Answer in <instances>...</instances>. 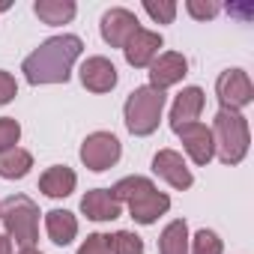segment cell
Masks as SVG:
<instances>
[{
    "instance_id": "obj_1",
    "label": "cell",
    "mask_w": 254,
    "mask_h": 254,
    "mask_svg": "<svg viewBox=\"0 0 254 254\" xmlns=\"http://www.w3.org/2000/svg\"><path fill=\"white\" fill-rule=\"evenodd\" d=\"M84 42L75 33H63V36H51L45 39L33 54L24 57L21 72L27 78V84L39 87V84H66L72 75L75 60L81 57Z\"/></svg>"
},
{
    "instance_id": "obj_2",
    "label": "cell",
    "mask_w": 254,
    "mask_h": 254,
    "mask_svg": "<svg viewBox=\"0 0 254 254\" xmlns=\"http://www.w3.org/2000/svg\"><path fill=\"white\" fill-rule=\"evenodd\" d=\"M212 144H215V156L221 159V165H239L248 156V144H251V132H248V120L239 111H218L212 120Z\"/></svg>"
},
{
    "instance_id": "obj_3",
    "label": "cell",
    "mask_w": 254,
    "mask_h": 254,
    "mask_svg": "<svg viewBox=\"0 0 254 254\" xmlns=\"http://www.w3.org/2000/svg\"><path fill=\"white\" fill-rule=\"evenodd\" d=\"M165 102L168 96L150 84L144 87H135L129 93L123 105V117H126V129H129L135 138H147L159 129V120H162V111H165Z\"/></svg>"
},
{
    "instance_id": "obj_4",
    "label": "cell",
    "mask_w": 254,
    "mask_h": 254,
    "mask_svg": "<svg viewBox=\"0 0 254 254\" xmlns=\"http://www.w3.org/2000/svg\"><path fill=\"white\" fill-rule=\"evenodd\" d=\"M0 221L6 227V236L21 248H36L39 242V206L27 194H12L0 203Z\"/></svg>"
},
{
    "instance_id": "obj_5",
    "label": "cell",
    "mask_w": 254,
    "mask_h": 254,
    "mask_svg": "<svg viewBox=\"0 0 254 254\" xmlns=\"http://www.w3.org/2000/svg\"><path fill=\"white\" fill-rule=\"evenodd\" d=\"M120 156H123V144H120V138L111 135V132H93V135H87L84 144H81V162H84V168H90L93 174H102V171L114 168V165L120 162Z\"/></svg>"
},
{
    "instance_id": "obj_6",
    "label": "cell",
    "mask_w": 254,
    "mask_h": 254,
    "mask_svg": "<svg viewBox=\"0 0 254 254\" xmlns=\"http://www.w3.org/2000/svg\"><path fill=\"white\" fill-rule=\"evenodd\" d=\"M215 96L224 111H242L254 102V84L245 69H224L215 81Z\"/></svg>"
},
{
    "instance_id": "obj_7",
    "label": "cell",
    "mask_w": 254,
    "mask_h": 254,
    "mask_svg": "<svg viewBox=\"0 0 254 254\" xmlns=\"http://www.w3.org/2000/svg\"><path fill=\"white\" fill-rule=\"evenodd\" d=\"M99 30H102V39H105L111 48H126V42H129V39L141 30V24H138V15H135V12L123 9V6H114V9H108V12L102 15Z\"/></svg>"
},
{
    "instance_id": "obj_8",
    "label": "cell",
    "mask_w": 254,
    "mask_h": 254,
    "mask_svg": "<svg viewBox=\"0 0 254 254\" xmlns=\"http://www.w3.org/2000/svg\"><path fill=\"white\" fill-rule=\"evenodd\" d=\"M186 147V153L191 156L194 165H209L215 159V144H212V132H209V126L203 123H186V126H177L174 129Z\"/></svg>"
},
{
    "instance_id": "obj_9",
    "label": "cell",
    "mask_w": 254,
    "mask_h": 254,
    "mask_svg": "<svg viewBox=\"0 0 254 254\" xmlns=\"http://www.w3.org/2000/svg\"><path fill=\"white\" fill-rule=\"evenodd\" d=\"M153 174L162 177V180H165L171 189H177V191H186V189L194 186V177H191L186 159H183L177 150H159V153L153 156Z\"/></svg>"
},
{
    "instance_id": "obj_10",
    "label": "cell",
    "mask_w": 254,
    "mask_h": 254,
    "mask_svg": "<svg viewBox=\"0 0 254 254\" xmlns=\"http://www.w3.org/2000/svg\"><path fill=\"white\" fill-rule=\"evenodd\" d=\"M186 75H189V60H186L180 51H165V54H159V57L153 60V66H150V87H156V90L165 93L168 87L180 84Z\"/></svg>"
},
{
    "instance_id": "obj_11",
    "label": "cell",
    "mask_w": 254,
    "mask_h": 254,
    "mask_svg": "<svg viewBox=\"0 0 254 254\" xmlns=\"http://www.w3.org/2000/svg\"><path fill=\"white\" fill-rule=\"evenodd\" d=\"M162 45H165L162 33H156V30H144V27H141L129 42H126V48H123L126 63L135 66V69H150L153 60L159 57V48H162Z\"/></svg>"
},
{
    "instance_id": "obj_12",
    "label": "cell",
    "mask_w": 254,
    "mask_h": 254,
    "mask_svg": "<svg viewBox=\"0 0 254 254\" xmlns=\"http://www.w3.org/2000/svg\"><path fill=\"white\" fill-rule=\"evenodd\" d=\"M168 209H171V197L165 191H159L156 186H150L147 191H141L138 197L129 200V215L138 224H156L159 215H165Z\"/></svg>"
},
{
    "instance_id": "obj_13",
    "label": "cell",
    "mask_w": 254,
    "mask_h": 254,
    "mask_svg": "<svg viewBox=\"0 0 254 254\" xmlns=\"http://www.w3.org/2000/svg\"><path fill=\"white\" fill-rule=\"evenodd\" d=\"M81 84L90 93H111L117 87V66L108 57H87L81 63Z\"/></svg>"
},
{
    "instance_id": "obj_14",
    "label": "cell",
    "mask_w": 254,
    "mask_h": 254,
    "mask_svg": "<svg viewBox=\"0 0 254 254\" xmlns=\"http://www.w3.org/2000/svg\"><path fill=\"white\" fill-rule=\"evenodd\" d=\"M81 212L90 221H114L123 215V203H117L108 189H93L81 197Z\"/></svg>"
},
{
    "instance_id": "obj_15",
    "label": "cell",
    "mask_w": 254,
    "mask_h": 254,
    "mask_svg": "<svg viewBox=\"0 0 254 254\" xmlns=\"http://www.w3.org/2000/svg\"><path fill=\"white\" fill-rule=\"evenodd\" d=\"M203 102H206V96H203L200 87H183V93L171 105V129L186 126V123H197V117L203 111Z\"/></svg>"
},
{
    "instance_id": "obj_16",
    "label": "cell",
    "mask_w": 254,
    "mask_h": 254,
    "mask_svg": "<svg viewBox=\"0 0 254 254\" xmlns=\"http://www.w3.org/2000/svg\"><path fill=\"white\" fill-rule=\"evenodd\" d=\"M75 186H78V177H75V171L66 168V165H51V168L39 177V191H42L45 197H54V200L69 197V194L75 191Z\"/></svg>"
},
{
    "instance_id": "obj_17",
    "label": "cell",
    "mask_w": 254,
    "mask_h": 254,
    "mask_svg": "<svg viewBox=\"0 0 254 254\" xmlns=\"http://www.w3.org/2000/svg\"><path fill=\"white\" fill-rule=\"evenodd\" d=\"M45 230L54 245H72V239L78 236V218L69 209H51L45 212Z\"/></svg>"
},
{
    "instance_id": "obj_18",
    "label": "cell",
    "mask_w": 254,
    "mask_h": 254,
    "mask_svg": "<svg viewBox=\"0 0 254 254\" xmlns=\"http://www.w3.org/2000/svg\"><path fill=\"white\" fill-rule=\"evenodd\" d=\"M33 12H36V18H39L42 24L57 27V24H69V21L75 18L78 6H75V0H36V3H33Z\"/></svg>"
},
{
    "instance_id": "obj_19",
    "label": "cell",
    "mask_w": 254,
    "mask_h": 254,
    "mask_svg": "<svg viewBox=\"0 0 254 254\" xmlns=\"http://www.w3.org/2000/svg\"><path fill=\"white\" fill-rule=\"evenodd\" d=\"M30 168H33V156L21 147L0 153V177L3 180H24L30 174Z\"/></svg>"
},
{
    "instance_id": "obj_20",
    "label": "cell",
    "mask_w": 254,
    "mask_h": 254,
    "mask_svg": "<svg viewBox=\"0 0 254 254\" xmlns=\"http://www.w3.org/2000/svg\"><path fill=\"white\" fill-rule=\"evenodd\" d=\"M159 254H189V224L174 218L159 236Z\"/></svg>"
},
{
    "instance_id": "obj_21",
    "label": "cell",
    "mask_w": 254,
    "mask_h": 254,
    "mask_svg": "<svg viewBox=\"0 0 254 254\" xmlns=\"http://www.w3.org/2000/svg\"><path fill=\"white\" fill-rule=\"evenodd\" d=\"M153 186V180H147V177H126V180H120L114 189H108L111 194H114V200L117 203H129L132 197H138L141 191H147Z\"/></svg>"
},
{
    "instance_id": "obj_22",
    "label": "cell",
    "mask_w": 254,
    "mask_h": 254,
    "mask_svg": "<svg viewBox=\"0 0 254 254\" xmlns=\"http://www.w3.org/2000/svg\"><path fill=\"white\" fill-rule=\"evenodd\" d=\"M108 248L111 254H144V239L132 230H117L114 236H108Z\"/></svg>"
},
{
    "instance_id": "obj_23",
    "label": "cell",
    "mask_w": 254,
    "mask_h": 254,
    "mask_svg": "<svg viewBox=\"0 0 254 254\" xmlns=\"http://www.w3.org/2000/svg\"><path fill=\"white\" fill-rule=\"evenodd\" d=\"M189 242H191V251H189V254H221V251H224L218 233H215V230H206V227L197 230L194 239H189Z\"/></svg>"
},
{
    "instance_id": "obj_24",
    "label": "cell",
    "mask_w": 254,
    "mask_h": 254,
    "mask_svg": "<svg viewBox=\"0 0 254 254\" xmlns=\"http://www.w3.org/2000/svg\"><path fill=\"white\" fill-rule=\"evenodd\" d=\"M144 12L156 21V24H174L177 18V3L174 0H144Z\"/></svg>"
},
{
    "instance_id": "obj_25",
    "label": "cell",
    "mask_w": 254,
    "mask_h": 254,
    "mask_svg": "<svg viewBox=\"0 0 254 254\" xmlns=\"http://www.w3.org/2000/svg\"><path fill=\"white\" fill-rule=\"evenodd\" d=\"M18 138H21V126H18V120H12V117H0V153L18 147Z\"/></svg>"
},
{
    "instance_id": "obj_26",
    "label": "cell",
    "mask_w": 254,
    "mask_h": 254,
    "mask_svg": "<svg viewBox=\"0 0 254 254\" xmlns=\"http://www.w3.org/2000/svg\"><path fill=\"white\" fill-rule=\"evenodd\" d=\"M186 9H189V15H191V18L206 21V18H215L221 6H218V3H212V0H206V3H203V0H189Z\"/></svg>"
},
{
    "instance_id": "obj_27",
    "label": "cell",
    "mask_w": 254,
    "mask_h": 254,
    "mask_svg": "<svg viewBox=\"0 0 254 254\" xmlns=\"http://www.w3.org/2000/svg\"><path fill=\"white\" fill-rule=\"evenodd\" d=\"M78 254H111V248H108V236H105V233H90V236L81 242Z\"/></svg>"
},
{
    "instance_id": "obj_28",
    "label": "cell",
    "mask_w": 254,
    "mask_h": 254,
    "mask_svg": "<svg viewBox=\"0 0 254 254\" xmlns=\"http://www.w3.org/2000/svg\"><path fill=\"white\" fill-rule=\"evenodd\" d=\"M15 96H18V84H15V78H12L9 72L0 69V105H9Z\"/></svg>"
},
{
    "instance_id": "obj_29",
    "label": "cell",
    "mask_w": 254,
    "mask_h": 254,
    "mask_svg": "<svg viewBox=\"0 0 254 254\" xmlns=\"http://www.w3.org/2000/svg\"><path fill=\"white\" fill-rule=\"evenodd\" d=\"M0 254H12V239L6 233H0Z\"/></svg>"
},
{
    "instance_id": "obj_30",
    "label": "cell",
    "mask_w": 254,
    "mask_h": 254,
    "mask_svg": "<svg viewBox=\"0 0 254 254\" xmlns=\"http://www.w3.org/2000/svg\"><path fill=\"white\" fill-rule=\"evenodd\" d=\"M18 254H42V251H36V248H21Z\"/></svg>"
}]
</instances>
